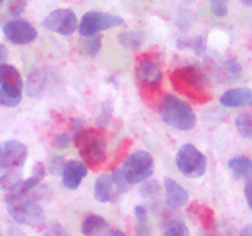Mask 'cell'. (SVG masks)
Masks as SVG:
<instances>
[{
	"instance_id": "1",
	"label": "cell",
	"mask_w": 252,
	"mask_h": 236,
	"mask_svg": "<svg viewBox=\"0 0 252 236\" xmlns=\"http://www.w3.org/2000/svg\"><path fill=\"white\" fill-rule=\"evenodd\" d=\"M135 83L140 96L149 105L159 98L162 84L161 58L159 54L148 52L138 56L135 64Z\"/></svg>"
},
{
	"instance_id": "2",
	"label": "cell",
	"mask_w": 252,
	"mask_h": 236,
	"mask_svg": "<svg viewBox=\"0 0 252 236\" xmlns=\"http://www.w3.org/2000/svg\"><path fill=\"white\" fill-rule=\"evenodd\" d=\"M170 81L177 92L186 96L193 102L206 103L212 100L206 75L197 66L186 65L175 69L170 74Z\"/></svg>"
},
{
	"instance_id": "3",
	"label": "cell",
	"mask_w": 252,
	"mask_h": 236,
	"mask_svg": "<svg viewBox=\"0 0 252 236\" xmlns=\"http://www.w3.org/2000/svg\"><path fill=\"white\" fill-rule=\"evenodd\" d=\"M76 149L86 167L97 171L106 161V138L101 128H85L74 138Z\"/></svg>"
},
{
	"instance_id": "4",
	"label": "cell",
	"mask_w": 252,
	"mask_h": 236,
	"mask_svg": "<svg viewBox=\"0 0 252 236\" xmlns=\"http://www.w3.org/2000/svg\"><path fill=\"white\" fill-rule=\"evenodd\" d=\"M161 119L170 127L179 130H191L197 123L193 108L181 98L166 93L158 105Z\"/></svg>"
},
{
	"instance_id": "5",
	"label": "cell",
	"mask_w": 252,
	"mask_h": 236,
	"mask_svg": "<svg viewBox=\"0 0 252 236\" xmlns=\"http://www.w3.org/2000/svg\"><path fill=\"white\" fill-rule=\"evenodd\" d=\"M31 193V192H30ZM27 194L7 193L5 202L10 216L22 225L38 228L44 224V211L33 197Z\"/></svg>"
},
{
	"instance_id": "6",
	"label": "cell",
	"mask_w": 252,
	"mask_h": 236,
	"mask_svg": "<svg viewBox=\"0 0 252 236\" xmlns=\"http://www.w3.org/2000/svg\"><path fill=\"white\" fill-rule=\"evenodd\" d=\"M154 157L152 154L139 150L126 157L120 171L126 182L132 186L147 181L154 172Z\"/></svg>"
},
{
	"instance_id": "7",
	"label": "cell",
	"mask_w": 252,
	"mask_h": 236,
	"mask_svg": "<svg viewBox=\"0 0 252 236\" xmlns=\"http://www.w3.org/2000/svg\"><path fill=\"white\" fill-rule=\"evenodd\" d=\"M176 165L182 175L189 178L203 176L207 169V157L194 145L186 144L177 151Z\"/></svg>"
},
{
	"instance_id": "8",
	"label": "cell",
	"mask_w": 252,
	"mask_h": 236,
	"mask_svg": "<svg viewBox=\"0 0 252 236\" xmlns=\"http://www.w3.org/2000/svg\"><path fill=\"white\" fill-rule=\"evenodd\" d=\"M125 24V20L116 15L102 11H89L81 19L79 25V33L83 37L97 34L103 30L112 29Z\"/></svg>"
},
{
	"instance_id": "9",
	"label": "cell",
	"mask_w": 252,
	"mask_h": 236,
	"mask_svg": "<svg viewBox=\"0 0 252 236\" xmlns=\"http://www.w3.org/2000/svg\"><path fill=\"white\" fill-rule=\"evenodd\" d=\"M57 76L51 69L38 68L27 78L26 93L30 97L43 98L56 88Z\"/></svg>"
},
{
	"instance_id": "10",
	"label": "cell",
	"mask_w": 252,
	"mask_h": 236,
	"mask_svg": "<svg viewBox=\"0 0 252 236\" xmlns=\"http://www.w3.org/2000/svg\"><path fill=\"white\" fill-rule=\"evenodd\" d=\"M27 157V148L17 140H7L0 144V172L21 169Z\"/></svg>"
},
{
	"instance_id": "11",
	"label": "cell",
	"mask_w": 252,
	"mask_h": 236,
	"mask_svg": "<svg viewBox=\"0 0 252 236\" xmlns=\"http://www.w3.org/2000/svg\"><path fill=\"white\" fill-rule=\"evenodd\" d=\"M44 29L63 36H70L78 29L76 15L69 9L53 10L42 22Z\"/></svg>"
},
{
	"instance_id": "12",
	"label": "cell",
	"mask_w": 252,
	"mask_h": 236,
	"mask_svg": "<svg viewBox=\"0 0 252 236\" xmlns=\"http://www.w3.org/2000/svg\"><path fill=\"white\" fill-rule=\"evenodd\" d=\"M5 37L14 44H29L33 42L37 37V30L26 20H11L5 24Z\"/></svg>"
},
{
	"instance_id": "13",
	"label": "cell",
	"mask_w": 252,
	"mask_h": 236,
	"mask_svg": "<svg viewBox=\"0 0 252 236\" xmlns=\"http://www.w3.org/2000/svg\"><path fill=\"white\" fill-rule=\"evenodd\" d=\"M0 88L12 95L21 96L24 81L20 71L11 64H0Z\"/></svg>"
},
{
	"instance_id": "14",
	"label": "cell",
	"mask_w": 252,
	"mask_h": 236,
	"mask_svg": "<svg viewBox=\"0 0 252 236\" xmlns=\"http://www.w3.org/2000/svg\"><path fill=\"white\" fill-rule=\"evenodd\" d=\"M88 174V167L84 162L78 160H70L65 162L62 174V181L65 188L76 189Z\"/></svg>"
},
{
	"instance_id": "15",
	"label": "cell",
	"mask_w": 252,
	"mask_h": 236,
	"mask_svg": "<svg viewBox=\"0 0 252 236\" xmlns=\"http://www.w3.org/2000/svg\"><path fill=\"white\" fill-rule=\"evenodd\" d=\"M166 192V204L171 209H180L189 201V192L175 179L166 177L164 181Z\"/></svg>"
},
{
	"instance_id": "16",
	"label": "cell",
	"mask_w": 252,
	"mask_h": 236,
	"mask_svg": "<svg viewBox=\"0 0 252 236\" xmlns=\"http://www.w3.org/2000/svg\"><path fill=\"white\" fill-rule=\"evenodd\" d=\"M220 103L225 107L252 106V91L248 88H231L221 95Z\"/></svg>"
},
{
	"instance_id": "17",
	"label": "cell",
	"mask_w": 252,
	"mask_h": 236,
	"mask_svg": "<svg viewBox=\"0 0 252 236\" xmlns=\"http://www.w3.org/2000/svg\"><path fill=\"white\" fill-rule=\"evenodd\" d=\"M94 196H95L96 201H98L100 203H108V202H113L117 198L111 175L105 174L97 177L95 187H94Z\"/></svg>"
},
{
	"instance_id": "18",
	"label": "cell",
	"mask_w": 252,
	"mask_h": 236,
	"mask_svg": "<svg viewBox=\"0 0 252 236\" xmlns=\"http://www.w3.org/2000/svg\"><path fill=\"white\" fill-rule=\"evenodd\" d=\"M111 226L107 221L97 214L85 216L81 224V233L84 236H106Z\"/></svg>"
},
{
	"instance_id": "19",
	"label": "cell",
	"mask_w": 252,
	"mask_h": 236,
	"mask_svg": "<svg viewBox=\"0 0 252 236\" xmlns=\"http://www.w3.org/2000/svg\"><path fill=\"white\" fill-rule=\"evenodd\" d=\"M189 213L193 216H197L206 230H211L214 226V211L208 206H203V204H199L198 202H193L189 206Z\"/></svg>"
},
{
	"instance_id": "20",
	"label": "cell",
	"mask_w": 252,
	"mask_h": 236,
	"mask_svg": "<svg viewBox=\"0 0 252 236\" xmlns=\"http://www.w3.org/2000/svg\"><path fill=\"white\" fill-rule=\"evenodd\" d=\"M228 167L236 179L249 177L252 174V159L246 156H236L229 161Z\"/></svg>"
},
{
	"instance_id": "21",
	"label": "cell",
	"mask_w": 252,
	"mask_h": 236,
	"mask_svg": "<svg viewBox=\"0 0 252 236\" xmlns=\"http://www.w3.org/2000/svg\"><path fill=\"white\" fill-rule=\"evenodd\" d=\"M165 236H189V230L185 221L177 216H166L164 220Z\"/></svg>"
},
{
	"instance_id": "22",
	"label": "cell",
	"mask_w": 252,
	"mask_h": 236,
	"mask_svg": "<svg viewBox=\"0 0 252 236\" xmlns=\"http://www.w3.org/2000/svg\"><path fill=\"white\" fill-rule=\"evenodd\" d=\"M118 41L128 51H137L143 46L144 42V34L138 31H125L120 33Z\"/></svg>"
},
{
	"instance_id": "23",
	"label": "cell",
	"mask_w": 252,
	"mask_h": 236,
	"mask_svg": "<svg viewBox=\"0 0 252 236\" xmlns=\"http://www.w3.org/2000/svg\"><path fill=\"white\" fill-rule=\"evenodd\" d=\"M235 125L238 132L246 139H252V113L243 112L236 117Z\"/></svg>"
},
{
	"instance_id": "24",
	"label": "cell",
	"mask_w": 252,
	"mask_h": 236,
	"mask_svg": "<svg viewBox=\"0 0 252 236\" xmlns=\"http://www.w3.org/2000/svg\"><path fill=\"white\" fill-rule=\"evenodd\" d=\"M101 39H102V37L98 33L90 37H85V41L81 44V49H83L84 54L89 57H95L101 49V44H102Z\"/></svg>"
},
{
	"instance_id": "25",
	"label": "cell",
	"mask_w": 252,
	"mask_h": 236,
	"mask_svg": "<svg viewBox=\"0 0 252 236\" xmlns=\"http://www.w3.org/2000/svg\"><path fill=\"white\" fill-rule=\"evenodd\" d=\"M21 169L16 170H10V171L5 172V175H2L0 177V188L1 189H11L12 187L16 186L20 181H21Z\"/></svg>"
},
{
	"instance_id": "26",
	"label": "cell",
	"mask_w": 252,
	"mask_h": 236,
	"mask_svg": "<svg viewBox=\"0 0 252 236\" xmlns=\"http://www.w3.org/2000/svg\"><path fill=\"white\" fill-rule=\"evenodd\" d=\"M132 144H133V140L130 139V138H126L125 140H122V142L120 143L117 150H116V154H115V157H113L112 164H111V169L112 170L117 169V166L122 162V160L126 159V155H127L128 150H129V148L132 147Z\"/></svg>"
},
{
	"instance_id": "27",
	"label": "cell",
	"mask_w": 252,
	"mask_h": 236,
	"mask_svg": "<svg viewBox=\"0 0 252 236\" xmlns=\"http://www.w3.org/2000/svg\"><path fill=\"white\" fill-rule=\"evenodd\" d=\"M160 193V184L155 179L145 181L144 184L140 187V194L144 198H157Z\"/></svg>"
},
{
	"instance_id": "28",
	"label": "cell",
	"mask_w": 252,
	"mask_h": 236,
	"mask_svg": "<svg viewBox=\"0 0 252 236\" xmlns=\"http://www.w3.org/2000/svg\"><path fill=\"white\" fill-rule=\"evenodd\" d=\"M112 179H113V184H115V189H116V196L120 197L122 196L123 193L128 191L129 188V184L126 182V179L123 178L122 174H121L120 169H115L112 171Z\"/></svg>"
},
{
	"instance_id": "29",
	"label": "cell",
	"mask_w": 252,
	"mask_h": 236,
	"mask_svg": "<svg viewBox=\"0 0 252 236\" xmlns=\"http://www.w3.org/2000/svg\"><path fill=\"white\" fill-rule=\"evenodd\" d=\"M64 165H65V161L62 156H53L48 161V165H47V170L49 171V174L52 176H62L63 174Z\"/></svg>"
},
{
	"instance_id": "30",
	"label": "cell",
	"mask_w": 252,
	"mask_h": 236,
	"mask_svg": "<svg viewBox=\"0 0 252 236\" xmlns=\"http://www.w3.org/2000/svg\"><path fill=\"white\" fill-rule=\"evenodd\" d=\"M21 96L12 95V93H9L7 91L2 90L0 88V106H4V107H15V106H17L21 102Z\"/></svg>"
},
{
	"instance_id": "31",
	"label": "cell",
	"mask_w": 252,
	"mask_h": 236,
	"mask_svg": "<svg viewBox=\"0 0 252 236\" xmlns=\"http://www.w3.org/2000/svg\"><path fill=\"white\" fill-rule=\"evenodd\" d=\"M229 0H211V9L218 17H224L228 14Z\"/></svg>"
},
{
	"instance_id": "32",
	"label": "cell",
	"mask_w": 252,
	"mask_h": 236,
	"mask_svg": "<svg viewBox=\"0 0 252 236\" xmlns=\"http://www.w3.org/2000/svg\"><path fill=\"white\" fill-rule=\"evenodd\" d=\"M27 5V0H9L7 1V10L11 15L17 16L25 10Z\"/></svg>"
},
{
	"instance_id": "33",
	"label": "cell",
	"mask_w": 252,
	"mask_h": 236,
	"mask_svg": "<svg viewBox=\"0 0 252 236\" xmlns=\"http://www.w3.org/2000/svg\"><path fill=\"white\" fill-rule=\"evenodd\" d=\"M111 117H112V106H111V101H107V102L103 103L102 112H101L100 117H98V125L105 127Z\"/></svg>"
},
{
	"instance_id": "34",
	"label": "cell",
	"mask_w": 252,
	"mask_h": 236,
	"mask_svg": "<svg viewBox=\"0 0 252 236\" xmlns=\"http://www.w3.org/2000/svg\"><path fill=\"white\" fill-rule=\"evenodd\" d=\"M226 70L229 71L231 76L234 78H238L241 74V65L235 60V59L230 58L228 61H226Z\"/></svg>"
},
{
	"instance_id": "35",
	"label": "cell",
	"mask_w": 252,
	"mask_h": 236,
	"mask_svg": "<svg viewBox=\"0 0 252 236\" xmlns=\"http://www.w3.org/2000/svg\"><path fill=\"white\" fill-rule=\"evenodd\" d=\"M137 233H135V236H149L150 235V228L149 223H148V219H144V220H137Z\"/></svg>"
},
{
	"instance_id": "36",
	"label": "cell",
	"mask_w": 252,
	"mask_h": 236,
	"mask_svg": "<svg viewBox=\"0 0 252 236\" xmlns=\"http://www.w3.org/2000/svg\"><path fill=\"white\" fill-rule=\"evenodd\" d=\"M191 47L193 48V51L196 52L198 56L204 53L206 51V44H204V39L203 37H197V38L192 39L191 41Z\"/></svg>"
},
{
	"instance_id": "37",
	"label": "cell",
	"mask_w": 252,
	"mask_h": 236,
	"mask_svg": "<svg viewBox=\"0 0 252 236\" xmlns=\"http://www.w3.org/2000/svg\"><path fill=\"white\" fill-rule=\"evenodd\" d=\"M245 196H246V201H248L249 206L252 209V174L249 177H246Z\"/></svg>"
},
{
	"instance_id": "38",
	"label": "cell",
	"mask_w": 252,
	"mask_h": 236,
	"mask_svg": "<svg viewBox=\"0 0 252 236\" xmlns=\"http://www.w3.org/2000/svg\"><path fill=\"white\" fill-rule=\"evenodd\" d=\"M134 215L137 218V220H144L148 219V211L145 209V206H137L134 208Z\"/></svg>"
},
{
	"instance_id": "39",
	"label": "cell",
	"mask_w": 252,
	"mask_h": 236,
	"mask_svg": "<svg viewBox=\"0 0 252 236\" xmlns=\"http://www.w3.org/2000/svg\"><path fill=\"white\" fill-rule=\"evenodd\" d=\"M106 236H126V234L123 233L122 230H120V229L110 228V230H108L107 235Z\"/></svg>"
},
{
	"instance_id": "40",
	"label": "cell",
	"mask_w": 252,
	"mask_h": 236,
	"mask_svg": "<svg viewBox=\"0 0 252 236\" xmlns=\"http://www.w3.org/2000/svg\"><path fill=\"white\" fill-rule=\"evenodd\" d=\"M7 58V49L4 44H0V64H2V61Z\"/></svg>"
},
{
	"instance_id": "41",
	"label": "cell",
	"mask_w": 252,
	"mask_h": 236,
	"mask_svg": "<svg viewBox=\"0 0 252 236\" xmlns=\"http://www.w3.org/2000/svg\"><path fill=\"white\" fill-rule=\"evenodd\" d=\"M239 236H252V225H246L243 230L240 231Z\"/></svg>"
},
{
	"instance_id": "42",
	"label": "cell",
	"mask_w": 252,
	"mask_h": 236,
	"mask_svg": "<svg viewBox=\"0 0 252 236\" xmlns=\"http://www.w3.org/2000/svg\"><path fill=\"white\" fill-rule=\"evenodd\" d=\"M240 1L246 6H252V0H240Z\"/></svg>"
},
{
	"instance_id": "43",
	"label": "cell",
	"mask_w": 252,
	"mask_h": 236,
	"mask_svg": "<svg viewBox=\"0 0 252 236\" xmlns=\"http://www.w3.org/2000/svg\"><path fill=\"white\" fill-rule=\"evenodd\" d=\"M2 2H4V0H0V7H1V5H2Z\"/></svg>"
},
{
	"instance_id": "44",
	"label": "cell",
	"mask_w": 252,
	"mask_h": 236,
	"mask_svg": "<svg viewBox=\"0 0 252 236\" xmlns=\"http://www.w3.org/2000/svg\"><path fill=\"white\" fill-rule=\"evenodd\" d=\"M0 236H1V234H0Z\"/></svg>"
}]
</instances>
